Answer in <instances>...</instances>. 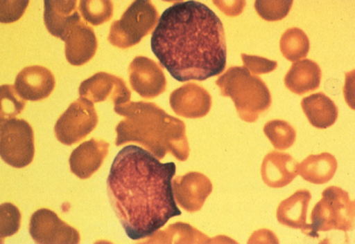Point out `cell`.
Here are the masks:
<instances>
[{
  "label": "cell",
  "instance_id": "22",
  "mask_svg": "<svg viewBox=\"0 0 355 244\" xmlns=\"http://www.w3.org/2000/svg\"><path fill=\"white\" fill-rule=\"evenodd\" d=\"M1 23H12L21 19L28 1H1Z\"/></svg>",
  "mask_w": 355,
  "mask_h": 244
},
{
  "label": "cell",
  "instance_id": "13",
  "mask_svg": "<svg viewBox=\"0 0 355 244\" xmlns=\"http://www.w3.org/2000/svg\"><path fill=\"white\" fill-rule=\"evenodd\" d=\"M109 151V143L91 139L80 144L72 151L69 158L70 169L82 180H87L100 169Z\"/></svg>",
  "mask_w": 355,
  "mask_h": 244
},
{
  "label": "cell",
  "instance_id": "6",
  "mask_svg": "<svg viewBox=\"0 0 355 244\" xmlns=\"http://www.w3.org/2000/svg\"><path fill=\"white\" fill-rule=\"evenodd\" d=\"M0 150L4 162L15 169H23L32 163L35 156L34 130L25 120L1 121Z\"/></svg>",
  "mask_w": 355,
  "mask_h": 244
},
{
  "label": "cell",
  "instance_id": "9",
  "mask_svg": "<svg viewBox=\"0 0 355 244\" xmlns=\"http://www.w3.org/2000/svg\"><path fill=\"white\" fill-rule=\"evenodd\" d=\"M80 95L92 102L110 100L115 106L130 100V91L125 86L123 79L105 72L96 73L85 80L80 86Z\"/></svg>",
  "mask_w": 355,
  "mask_h": 244
},
{
  "label": "cell",
  "instance_id": "19",
  "mask_svg": "<svg viewBox=\"0 0 355 244\" xmlns=\"http://www.w3.org/2000/svg\"><path fill=\"white\" fill-rule=\"evenodd\" d=\"M80 10L85 21L98 26L111 19L113 4L111 1H80Z\"/></svg>",
  "mask_w": 355,
  "mask_h": 244
},
{
  "label": "cell",
  "instance_id": "8",
  "mask_svg": "<svg viewBox=\"0 0 355 244\" xmlns=\"http://www.w3.org/2000/svg\"><path fill=\"white\" fill-rule=\"evenodd\" d=\"M30 234L37 243H78L80 233L53 211L40 209L31 217Z\"/></svg>",
  "mask_w": 355,
  "mask_h": 244
},
{
  "label": "cell",
  "instance_id": "20",
  "mask_svg": "<svg viewBox=\"0 0 355 244\" xmlns=\"http://www.w3.org/2000/svg\"><path fill=\"white\" fill-rule=\"evenodd\" d=\"M26 101L17 95L15 87L1 86V121L14 119L25 109Z\"/></svg>",
  "mask_w": 355,
  "mask_h": 244
},
{
  "label": "cell",
  "instance_id": "16",
  "mask_svg": "<svg viewBox=\"0 0 355 244\" xmlns=\"http://www.w3.org/2000/svg\"><path fill=\"white\" fill-rule=\"evenodd\" d=\"M78 2L72 1H51L46 0L44 2L45 12L44 21L46 28L52 36L62 40L65 32L72 24L80 21V15L76 10Z\"/></svg>",
  "mask_w": 355,
  "mask_h": 244
},
{
  "label": "cell",
  "instance_id": "10",
  "mask_svg": "<svg viewBox=\"0 0 355 244\" xmlns=\"http://www.w3.org/2000/svg\"><path fill=\"white\" fill-rule=\"evenodd\" d=\"M65 42V55L73 66H82L89 62L98 49L95 32L80 21L72 24L62 39Z\"/></svg>",
  "mask_w": 355,
  "mask_h": 244
},
{
  "label": "cell",
  "instance_id": "12",
  "mask_svg": "<svg viewBox=\"0 0 355 244\" xmlns=\"http://www.w3.org/2000/svg\"><path fill=\"white\" fill-rule=\"evenodd\" d=\"M130 82L141 97H157L166 88V77L157 63L146 57H137L131 63Z\"/></svg>",
  "mask_w": 355,
  "mask_h": 244
},
{
  "label": "cell",
  "instance_id": "3",
  "mask_svg": "<svg viewBox=\"0 0 355 244\" xmlns=\"http://www.w3.org/2000/svg\"><path fill=\"white\" fill-rule=\"evenodd\" d=\"M115 112L126 117L116 128V145L137 141L159 158H164L166 151L172 152L180 160L188 158L189 149L183 122L171 117L157 104L131 102L116 106Z\"/></svg>",
  "mask_w": 355,
  "mask_h": 244
},
{
  "label": "cell",
  "instance_id": "1",
  "mask_svg": "<svg viewBox=\"0 0 355 244\" xmlns=\"http://www.w3.org/2000/svg\"><path fill=\"white\" fill-rule=\"evenodd\" d=\"M175 174L174 162L162 163L137 145L126 146L114 159L107 191L129 238L153 236L171 218L182 214L173 189Z\"/></svg>",
  "mask_w": 355,
  "mask_h": 244
},
{
  "label": "cell",
  "instance_id": "17",
  "mask_svg": "<svg viewBox=\"0 0 355 244\" xmlns=\"http://www.w3.org/2000/svg\"><path fill=\"white\" fill-rule=\"evenodd\" d=\"M302 109L315 127L327 128L334 124L337 118V109L334 102L322 93L304 99L302 101Z\"/></svg>",
  "mask_w": 355,
  "mask_h": 244
},
{
  "label": "cell",
  "instance_id": "15",
  "mask_svg": "<svg viewBox=\"0 0 355 244\" xmlns=\"http://www.w3.org/2000/svg\"><path fill=\"white\" fill-rule=\"evenodd\" d=\"M171 106L178 115L187 118L203 117L211 106L210 95L196 84H187L171 95Z\"/></svg>",
  "mask_w": 355,
  "mask_h": 244
},
{
  "label": "cell",
  "instance_id": "21",
  "mask_svg": "<svg viewBox=\"0 0 355 244\" xmlns=\"http://www.w3.org/2000/svg\"><path fill=\"white\" fill-rule=\"evenodd\" d=\"M21 213L19 209L10 203L1 205V241L4 237L12 236L19 229Z\"/></svg>",
  "mask_w": 355,
  "mask_h": 244
},
{
  "label": "cell",
  "instance_id": "4",
  "mask_svg": "<svg viewBox=\"0 0 355 244\" xmlns=\"http://www.w3.org/2000/svg\"><path fill=\"white\" fill-rule=\"evenodd\" d=\"M223 95L231 97L241 118L253 121V115H258L269 108L270 95L262 80L251 75L246 68H231L216 82Z\"/></svg>",
  "mask_w": 355,
  "mask_h": 244
},
{
  "label": "cell",
  "instance_id": "11",
  "mask_svg": "<svg viewBox=\"0 0 355 244\" xmlns=\"http://www.w3.org/2000/svg\"><path fill=\"white\" fill-rule=\"evenodd\" d=\"M55 78L49 69L30 66L19 72L15 79V91L25 101H41L51 95Z\"/></svg>",
  "mask_w": 355,
  "mask_h": 244
},
{
  "label": "cell",
  "instance_id": "2",
  "mask_svg": "<svg viewBox=\"0 0 355 244\" xmlns=\"http://www.w3.org/2000/svg\"><path fill=\"white\" fill-rule=\"evenodd\" d=\"M151 50L180 82H202L227 66L223 23L198 1L177 2L164 10L151 35Z\"/></svg>",
  "mask_w": 355,
  "mask_h": 244
},
{
  "label": "cell",
  "instance_id": "7",
  "mask_svg": "<svg viewBox=\"0 0 355 244\" xmlns=\"http://www.w3.org/2000/svg\"><path fill=\"white\" fill-rule=\"evenodd\" d=\"M98 125V115L93 102L80 97L72 102L56 122L54 131L56 138L65 145L83 140Z\"/></svg>",
  "mask_w": 355,
  "mask_h": 244
},
{
  "label": "cell",
  "instance_id": "14",
  "mask_svg": "<svg viewBox=\"0 0 355 244\" xmlns=\"http://www.w3.org/2000/svg\"><path fill=\"white\" fill-rule=\"evenodd\" d=\"M178 202L189 212L198 211L211 193V182L203 174L192 173L173 180Z\"/></svg>",
  "mask_w": 355,
  "mask_h": 244
},
{
  "label": "cell",
  "instance_id": "5",
  "mask_svg": "<svg viewBox=\"0 0 355 244\" xmlns=\"http://www.w3.org/2000/svg\"><path fill=\"white\" fill-rule=\"evenodd\" d=\"M157 19V12L151 2H133L121 19L111 26L109 42L122 49L132 47L153 30Z\"/></svg>",
  "mask_w": 355,
  "mask_h": 244
},
{
  "label": "cell",
  "instance_id": "18",
  "mask_svg": "<svg viewBox=\"0 0 355 244\" xmlns=\"http://www.w3.org/2000/svg\"><path fill=\"white\" fill-rule=\"evenodd\" d=\"M311 199V194L306 191H297L293 197L282 202L278 209V220L280 223L302 228L306 220V205Z\"/></svg>",
  "mask_w": 355,
  "mask_h": 244
}]
</instances>
